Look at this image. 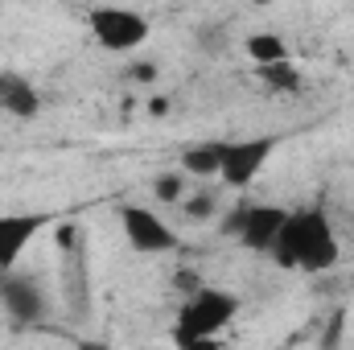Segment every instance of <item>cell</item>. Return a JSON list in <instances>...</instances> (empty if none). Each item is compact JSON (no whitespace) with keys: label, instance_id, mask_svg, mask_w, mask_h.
<instances>
[{"label":"cell","instance_id":"6da1fadb","mask_svg":"<svg viewBox=\"0 0 354 350\" xmlns=\"http://www.w3.org/2000/svg\"><path fill=\"white\" fill-rule=\"evenodd\" d=\"M272 260L288 272H305V276H322L342 260V243L338 231L330 223V214L322 206H301L284 214V227L268 252Z\"/></svg>","mask_w":354,"mask_h":350},{"label":"cell","instance_id":"7a4b0ae2","mask_svg":"<svg viewBox=\"0 0 354 350\" xmlns=\"http://www.w3.org/2000/svg\"><path fill=\"white\" fill-rule=\"evenodd\" d=\"M243 301L231 288L218 284H198L194 293H185V301L177 305V326H174V342L177 347H206L214 342L235 317H239Z\"/></svg>","mask_w":354,"mask_h":350},{"label":"cell","instance_id":"3957f363","mask_svg":"<svg viewBox=\"0 0 354 350\" xmlns=\"http://www.w3.org/2000/svg\"><path fill=\"white\" fill-rule=\"evenodd\" d=\"M87 25H91V37L107 54H136L153 37V21L145 12H136L128 4H111V0H103V4L91 8Z\"/></svg>","mask_w":354,"mask_h":350},{"label":"cell","instance_id":"277c9868","mask_svg":"<svg viewBox=\"0 0 354 350\" xmlns=\"http://www.w3.org/2000/svg\"><path fill=\"white\" fill-rule=\"evenodd\" d=\"M284 214H288V210H284V206H272V202H243V206L227 210L223 231H227L231 239H239L248 252L268 256L272 243H276V235H280V227H284Z\"/></svg>","mask_w":354,"mask_h":350},{"label":"cell","instance_id":"5b68a950","mask_svg":"<svg viewBox=\"0 0 354 350\" xmlns=\"http://www.w3.org/2000/svg\"><path fill=\"white\" fill-rule=\"evenodd\" d=\"M276 149H280V136H243V140H227L218 181H223L227 190H248L256 177L264 174L268 161L276 157Z\"/></svg>","mask_w":354,"mask_h":350},{"label":"cell","instance_id":"8992f818","mask_svg":"<svg viewBox=\"0 0 354 350\" xmlns=\"http://www.w3.org/2000/svg\"><path fill=\"white\" fill-rule=\"evenodd\" d=\"M120 227H124V239L132 243V252H140V256H165L177 248V231L149 206H124Z\"/></svg>","mask_w":354,"mask_h":350},{"label":"cell","instance_id":"52a82bcc","mask_svg":"<svg viewBox=\"0 0 354 350\" xmlns=\"http://www.w3.org/2000/svg\"><path fill=\"white\" fill-rule=\"evenodd\" d=\"M0 309H4L12 322L33 326V322L46 317V293H41V284H37L33 276L8 268V272H0Z\"/></svg>","mask_w":354,"mask_h":350},{"label":"cell","instance_id":"ba28073f","mask_svg":"<svg viewBox=\"0 0 354 350\" xmlns=\"http://www.w3.org/2000/svg\"><path fill=\"white\" fill-rule=\"evenodd\" d=\"M41 231H46V214H0V272L17 268Z\"/></svg>","mask_w":354,"mask_h":350},{"label":"cell","instance_id":"9c48e42d","mask_svg":"<svg viewBox=\"0 0 354 350\" xmlns=\"http://www.w3.org/2000/svg\"><path fill=\"white\" fill-rule=\"evenodd\" d=\"M0 111L12 120H33L41 111V91L21 71H0Z\"/></svg>","mask_w":354,"mask_h":350},{"label":"cell","instance_id":"30bf717a","mask_svg":"<svg viewBox=\"0 0 354 350\" xmlns=\"http://www.w3.org/2000/svg\"><path fill=\"white\" fill-rule=\"evenodd\" d=\"M223 153H227V140H198V145H185L181 149V174L198 177V181H218L223 169Z\"/></svg>","mask_w":354,"mask_h":350},{"label":"cell","instance_id":"8fae6325","mask_svg":"<svg viewBox=\"0 0 354 350\" xmlns=\"http://www.w3.org/2000/svg\"><path fill=\"white\" fill-rule=\"evenodd\" d=\"M243 54H248V62H252V66H272V62H284V58H292L288 42H284L280 33H272V29L248 33V42H243Z\"/></svg>","mask_w":354,"mask_h":350},{"label":"cell","instance_id":"7c38bea8","mask_svg":"<svg viewBox=\"0 0 354 350\" xmlns=\"http://www.w3.org/2000/svg\"><path fill=\"white\" fill-rule=\"evenodd\" d=\"M256 75H260V83H264L268 91H276V95H301V71H297L292 58L272 62V66H256Z\"/></svg>","mask_w":354,"mask_h":350},{"label":"cell","instance_id":"4fadbf2b","mask_svg":"<svg viewBox=\"0 0 354 350\" xmlns=\"http://www.w3.org/2000/svg\"><path fill=\"white\" fill-rule=\"evenodd\" d=\"M181 210H185L189 223H206V219L218 214V194H214L210 185H202V190H194V194L181 198Z\"/></svg>","mask_w":354,"mask_h":350},{"label":"cell","instance_id":"5bb4252c","mask_svg":"<svg viewBox=\"0 0 354 350\" xmlns=\"http://www.w3.org/2000/svg\"><path fill=\"white\" fill-rule=\"evenodd\" d=\"M185 194H189V185H185V174H181V169H165V174L153 177V198H157V202H165V206H181Z\"/></svg>","mask_w":354,"mask_h":350},{"label":"cell","instance_id":"9a60e30c","mask_svg":"<svg viewBox=\"0 0 354 350\" xmlns=\"http://www.w3.org/2000/svg\"><path fill=\"white\" fill-rule=\"evenodd\" d=\"M128 79H132L136 87H153V83H157V66H153V62H140V58H136V62L128 66Z\"/></svg>","mask_w":354,"mask_h":350},{"label":"cell","instance_id":"2e32d148","mask_svg":"<svg viewBox=\"0 0 354 350\" xmlns=\"http://www.w3.org/2000/svg\"><path fill=\"white\" fill-rule=\"evenodd\" d=\"M198 284H202V276H198V272H189V268H185V272H177V276H174V288H181V293H194Z\"/></svg>","mask_w":354,"mask_h":350},{"label":"cell","instance_id":"e0dca14e","mask_svg":"<svg viewBox=\"0 0 354 350\" xmlns=\"http://www.w3.org/2000/svg\"><path fill=\"white\" fill-rule=\"evenodd\" d=\"M248 4H256V8H268V4H276V0H248Z\"/></svg>","mask_w":354,"mask_h":350},{"label":"cell","instance_id":"ac0fdd59","mask_svg":"<svg viewBox=\"0 0 354 350\" xmlns=\"http://www.w3.org/2000/svg\"><path fill=\"white\" fill-rule=\"evenodd\" d=\"M99 4H103V0H99Z\"/></svg>","mask_w":354,"mask_h":350}]
</instances>
